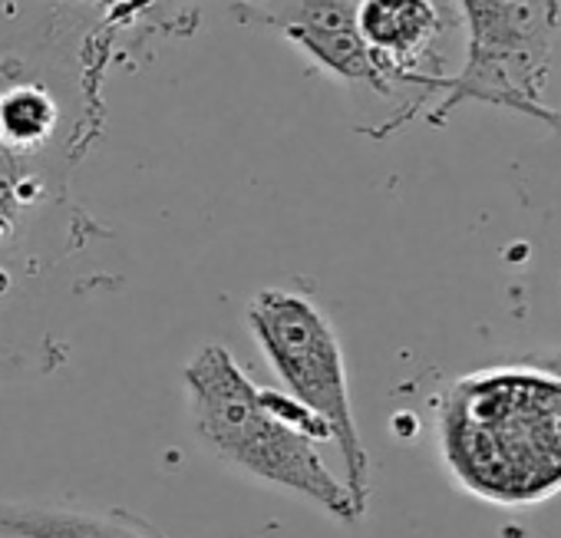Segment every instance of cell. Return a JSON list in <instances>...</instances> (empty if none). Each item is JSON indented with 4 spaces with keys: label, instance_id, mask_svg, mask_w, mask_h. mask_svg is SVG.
Wrapping results in <instances>:
<instances>
[{
    "label": "cell",
    "instance_id": "1",
    "mask_svg": "<svg viewBox=\"0 0 561 538\" xmlns=\"http://www.w3.org/2000/svg\"><path fill=\"white\" fill-rule=\"evenodd\" d=\"M133 27L87 0H0V264L73 248L93 221L70 179L106 123V70Z\"/></svg>",
    "mask_w": 561,
    "mask_h": 538
},
{
    "label": "cell",
    "instance_id": "2",
    "mask_svg": "<svg viewBox=\"0 0 561 538\" xmlns=\"http://www.w3.org/2000/svg\"><path fill=\"white\" fill-rule=\"evenodd\" d=\"M449 476L495 505H531L561 492V380L499 364L456 380L436 416Z\"/></svg>",
    "mask_w": 561,
    "mask_h": 538
},
{
    "label": "cell",
    "instance_id": "3",
    "mask_svg": "<svg viewBox=\"0 0 561 538\" xmlns=\"http://www.w3.org/2000/svg\"><path fill=\"white\" fill-rule=\"evenodd\" d=\"M182 380L192 433L211 456L324 508L337 522L364 518L347 485L314 449L318 439H331L328 423L291 393L257 387L221 344L198 347Z\"/></svg>",
    "mask_w": 561,
    "mask_h": 538
},
{
    "label": "cell",
    "instance_id": "4",
    "mask_svg": "<svg viewBox=\"0 0 561 538\" xmlns=\"http://www.w3.org/2000/svg\"><path fill=\"white\" fill-rule=\"evenodd\" d=\"M466 24V64L446 77L426 123L443 129L466 103L508 110L554 126L545 83L561 34V0H456Z\"/></svg>",
    "mask_w": 561,
    "mask_h": 538
},
{
    "label": "cell",
    "instance_id": "5",
    "mask_svg": "<svg viewBox=\"0 0 561 538\" xmlns=\"http://www.w3.org/2000/svg\"><path fill=\"white\" fill-rule=\"evenodd\" d=\"M244 324L288 393L328 423L347 469L344 485L364 515L370 502V453L354 416L347 357L331 318L301 291L261 288L244 308Z\"/></svg>",
    "mask_w": 561,
    "mask_h": 538
},
{
    "label": "cell",
    "instance_id": "6",
    "mask_svg": "<svg viewBox=\"0 0 561 538\" xmlns=\"http://www.w3.org/2000/svg\"><path fill=\"white\" fill-rule=\"evenodd\" d=\"M231 14L248 27L277 31L328 77L351 90L390 100L400 110V93L383 77L357 31V0H241Z\"/></svg>",
    "mask_w": 561,
    "mask_h": 538
},
{
    "label": "cell",
    "instance_id": "7",
    "mask_svg": "<svg viewBox=\"0 0 561 538\" xmlns=\"http://www.w3.org/2000/svg\"><path fill=\"white\" fill-rule=\"evenodd\" d=\"M0 538H169L126 508H77L54 502L0 499Z\"/></svg>",
    "mask_w": 561,
    "mask_h": 538
},
{
    "label": "cell",
    "instance_id": "8",
    "mask_svg": "<svg viewBox=\"0 0 561 538\" xmlns=\"http://www.w3.org/2000/svg\"><path fill=\"white\" fill-rule=\"evenodd\" d=\"M116 11L136 34L139 47L152 37H188L198 27V11L192 0H87Z\"/></svg>",
    "mask_w": 561,
    "mask_h": 538
},
{
    "label": "cell",
    "instance_id": "9",
    "mask_svg": "<svg viewBox=\"0 0 561 538\" xmlns=\"http://www.w3.org/2000/svg\"><path fill=\"white\" fill-rule=\"evenodd\" d=\"M518 364L531 367V370H541L554 380H561V351H548V354H525Z\"/></svg>",
    "mask_w": 561,
    "mask_h": 538
},
{
    "label": "cell",
    "instance_id": "10",
    "mask_svg": "<svg viewBox=\"0 0 561 538\" xmlns=\"http://www.w3.org/2000/svg\"><path fill=\"white\" fill-rule=\"evenodd\" d=\"M545 146H551V149H558V146H561V110H558V119H554L551 136H548V142H545Z\"/></svg>",
    "mask_w": 561,
    "mask_h": 538
}]
</instances>
